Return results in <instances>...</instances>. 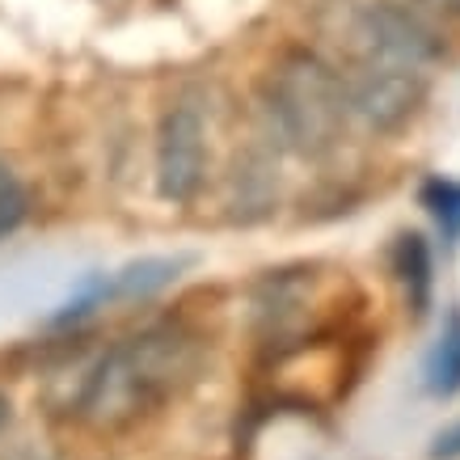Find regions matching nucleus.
Returning <instances> with one entry per match:
<instances>
[{
	"mask_svg": "<svg viewBox=\"0 0 460 460\" xmlns=\"http://www.w3.org/2000/svg\"><path fill=\"white\" fill-rule=\"evenodd\" d=\"M266 114L288 153L305 161L330 156L350 127L342 72L317 51H288L266 76Z\"/></svg>",
	"mask_w": 460,
	"mask_h": 460,
	"instance_id": "f03ea898",
	"label": "nucleus"
},
{
	"mask_svg": "<svg viewBox=\"0 0 460 460\" xmlns=\"http://www.w3.org/2000/svg\"><path fill=\"white\" fill-rule=\"evenodd\" d=\"M186 258H140V262H127L111 275H93L84 279L76 292L59 305V313L51 321L56 325H72V321L98 313L102 305H119V300H148V296L165 292L169 283L181 275Z\"/></svg>",
	"mask_w": 460,
	"mask_h": 460,
	"instance_id": "423d86ee",
	"label": "nucleus"
},
{
	"mask_svg": "<svg viewBox=\"0 0 460 460\" xmlns=\"http://www.w3.org/2000/svg\"><path fill=\"white\" fill-rule=\"evenodd\" d=\"M355 39H359V56L393 59V64H410V68H431L447 56L444 34L419 13L414 4L402 0H372L363 4L355 17Z\"/></svg>",
	"mask_w": 460,
	"mask_h": 460,
	"instance_id": "20e7f679",
	"label": "nucleus"
},
{
	"mask_svg": "<svg viewBox=\"0 0 460 460\" xmlns=\"http://www.w3.org/2000/svg\"><path fill=\"white\" fill-rule=\"evenodd\" d=\"M422 9H431V13H447V17H460V0H419Z\"/></svg>",
	"mask_w": 460,
	"mask_h": 460,
	"instance_id": "f8f14e48",
	"label": "nucleus"
},
{
	"mask_svg": "<svg viewBox=\"0 0 460 460\" xmlns=\"http://www.w3.org/2000/svg\"><path fill=\"white\" fill-rule=\"evenodd\" d=\"M422 208L435 216L447 245H456L460 241V181H452V178L422 181Z\"/></svg>",
	"mask_w": 460,
	"mask_h": 460,
	"instance_id": "1a4fd4ad",
	"label": "nucleus"
},
{
	"mask_svg": "<svg viewBox=\"0 0 460 460\" xmlns=\"http://www.w3.org/2000/svg\"><path fill=\"white\" fill-rule=\"evenodd\" d=\"M30 216V190L9 161H0V241L17 233Z\"/></svg>",
	"mask_w": 460,
	"mask_h": 460,
	"instance_id": "9d476101",
	"label": "nucleus"
},
{
	"mask_svg": "<svg viewBox=\"0 0 460 460\" xmlns=\"http://www.w3.org/2000/svg\"><path fill=\"white\" fill-rule=\"evenodd\" d=\"M427 389L439 397L460 389V317L447 325V334L439 338V347L427 359Z\"/></svg>",
	"mask_w": 460,
	"mask_h": 460,
	"instance_id": "6e6552de",
	"label": "nucleus"
},
{
	"mask_svg": "<svg viewBox=\"0 0 460 460\" xmlns=\"http://www.w3.org/2000/svg\"><path fill=\"white\" fill-rule=\"evenodd\" d=\"M9 427H13V397L0 389V435L9 431Z\"/></svg>",
	"mask_w": 460,
	"mask_h": 460,
	"instance_id": "ddd939ff",
	"label": "nucleus"
},
{
	"mask_svg": "<svg viewBox=\"0 0 460 460\" xmlns=\"http://www.w3.org/2000/svg\"><path fill=\"white\" fill-rule=\"evenodd\" d=\"M431 456H435V460H456V456H460V422H456V427H447V431L435 435Z\"/></svg>",
	"mask_w": 460,
	"mask_h": 460,
	"instance_id": "9b49d317",
	"label": "nucleus"
},
{
	"mask_svg": "<svg viewBox=\"0 0 460 460\" xmlns=\"http://www.w3.org/2000/svg\"><path fill=\"white\" fill-rule=\"evenodd\" d=\"M208 181V123L195 106H169L156 127V195L190 203Z\"/></svg>",
	"mask_w": 460,
	"mask_h": 460,
	"instance_id": "39448f33",
	"label": "nucleus"
},
{
	"mask_svg": "<svg viewBox=\"0 0 460 460\" xmlns=\"http://www.w3.org/2000/svg\"><path fill=\"white\" fill-rule=\"evenodd\" d=\"M199 363H203V342L195 330H186L178 321L148 325L140 334L114 342L84 372L72 414L89 431H127L140 419L156 414L169 397H178L195 380Z\"/></svg>",
	"mask_w": 460,
	"mask_h": 460,
	"instance_id": "f257e3e1",
	"label": "nucleus"
},
{
	"mask_svg": "<svg viewBox=\"0 0 460 460\" xmlns=\"http://www.w3.org/2000/svg\"><path fill=\"white\" fill-rule=\"evenodd\" d=\"M342 84H347L350 119H359L376 136H389L410 123L431 89L427 68H410V64H393V59L376 56L355 59V68L342 72Z\"/></svg>",
	"mask_w": 460,
	"mask_h": 460,
	"instance_id": "7ed1b4c3",
	"label": "nucleus"
},
{
	"mask_svg": "<svg viewBox=\"0 0 460 460\" xmlns=\"http://www.w3.org/2000/svg\"><path fill=\"white\" fill-rule=\"evenodd\" d=\"M431 270H435L431 245H427L419 233H402V237H397V279H402L414 317H422L427 305H431V288H435Z\"/></svg>",
	"mask_w": 460,
	"mask_h": 460,
	"instance_id": "0eeeda50",
	"label": "nucleus"
}]
</instances>
